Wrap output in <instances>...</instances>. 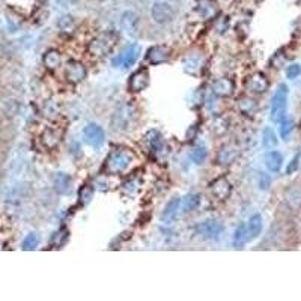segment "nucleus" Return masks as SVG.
<instances>
[{
    "instance_id": "obj_1",
    "label": "nucleus",
    "mask_w": 301,
    "mask_h": 301,
    "mask_svg": "<svg viewBox=\"0 0 301 301\" xmlns=\"http://www.w3.org/2000/svg\"><path fill=\"white\" fill-rule=\"evenodd\" d=\"M288 96H289V88L285 83H280L277 86V90L274 92L271 98L270 119L272 122H280L285 118L286 107H288Z\"/></svg>"
},
{
    "instance_id": "obj_2",
    "label": "nucleus",
    "mask_w": 301,
    "mask_h": 301,
    "mask_svg": "<svg viewBox=\"0 0 301 301\" xmlns=\"http://www.w3.org/2000/svg\"><path fill=\"white\" fill-rule=\"evenodd\" d=\"M134 160V155L128 149H119L112 152L106 161V167L110 173H122L127 170Z\"/></svg>"
},
{
    "instance_id": "obj_3",
    "label": "nucleus",
    "mask_w": 301,
    "mask_h": 301,
    "mask_svg": "<svg viewBox=\"0 0 301 301\" xmlns=\"http://www.w3.org/2000/svg\"><path fill=\"white\" fill-rule=\"evenodd\" d=\"M134 118H136L134 107L131 104H123L113 113L112 125H113V128L118 131H127L131 128L130 125L133 123Z\"/></svg>"
},
{
    "instance_id": "obj_4",
    "label": "nucleus",
    "mask_w": 301,
    "mask_h": 301,
    "mask_svg": "<svg viewBox=\"0 0 301 301\" xmlns=\"http://www.w3.org/2000/svg\"><path fill=\"white\" fill-rule=\"evenodd\" d=\"M140 47L137 44H130L120 55L112 59V65L115 68H131L139 59Z\"/></svg>"
},
{
    "instance_id": "obj_5",
    "label": "nucleus",
    "mask_w": 301,
    "mask_h": 301,
    "mask_svg": "<svg viewBox=\"0 0 301 301\" xmlns=\"http://www.w3.org/2000/svg\"><path fill=\"white\" fill-rule=\"evenodd\" d=\"M83 139L89 146L99 148V146H103V143L106 140V133H104V130L101 127H99V125L88 123L85 127V130H83Z\"/></svg>"
},
{
    "instance_id": "obj_6",
    "label": "nucleus",
    "mask_w": 301,
    "mask_h": 301,
    "mask_svg": "<svg viewBox=\"0 0 301 301\" xmlns=\"http://www.w3.org/2000/svg\"><path fill=\"white\" fill-rule=\"evenodd\" d=\"M196 232L204 238L214 240L223 232V223L220 220H215V218L205 220L196 226Z\"/></svg>"
},
{
    "instance_id": "obj_7",
    "label": "nucleus",
    "mask_w": 301,
    "mask_h": 301,
    "mask_svg": "<svg viewBox=\"0 0 301 301\" xmlns=\"http://www.w3.org/2000/svg\"><path fill=\"white\" fill-rule=\"evenodd\" d=\"M150 12H152V18L158 24H166L175 17V11L167 2H155Z\"/></svg>"
},
{
    "instance_id": "obj_8",
    "label": "nucleus",
    "mask_w": 301,
    "mask_h": 301,
    "mask_svg": "<svg viewBox=\"0 0 301 301\" xmlns=\"http://www.w3.org/2000/svg\"><path fill=\"white\" fill-rule=\"evenodd\" d=\"M65 77L71 83H80L86 77V68L77 60H71L65 66Z\"/></svg>"
},
{
    "instance_id": "obj_9",
    "label": "nucleus",
    "mask_w": 301,
    "mask_h": 301,
    "mask_svg": "<svg viewBox=\"0 0 301 301\" xmlns=\"http://www.w3.org/2000/svg\"><path fill=\"white\" fill-rule=\"evenodd\" d=\"M148 85H149V72L146 68H140L131 75L128 88L131 92H142L148 88Z\"/></svg>"
},
{
    "instance_id": "obj_10",
    "label": "nucleus",
    "mask_w": 301,
    "mask_h": 301,
    "mask_svg": "<svg viewBox=\"0 0 301 301\" xmlns=\"http://www.w3.org/2000/svg\"><path fill=\"white\" fill-rule=\"evenodd\" d=\"M113 47V39L109 35H103L98 39L92 41L89 45V52L93 56H103L110 52V48Z\"/></svg>"
},
{
    "instance_id": "obj_11",
    "label": "nucleus",
    "mask_w": 301,
    "mask_h": 301,
    "mask_svg": "<svg viewBox=\"0 0 301 301\" xmlns=\"http://www.w3.org/2000/svg\"><path fill=\"white\" fill-rule=\"evenodd\" d=\"M170 56V50L164 45H155V47H150L146 53V60L152 65H158L163 63L169 59Z\"/></svg>"
},
{
    "instance_id": "obj_12",
    "label": "nucleus",
    "mask_w": 301,
    "mask_h": 301,
    "mask_svg": "<svg viewBox=\"0 0 301 301\" xmlns=\"http://www.w3.org/2000/svg\"><path fill=\"white\" fill-rule=\"evenodd\" d=\"M267 89H268V80H267V77H265L262 72L253 74L252 77L248 79V82H247V90L252 92V93L261 95V93H264Z\"/></svg>"
},
{
    "instance_id": "obj_13",
    "label": "nucleus",
    "mask_w": 301,
    "mask_h": 301,
    "mask_svg": "<svg viewBox=\"0 0 301 301\" xmlns=\"http://www.w3.org/2000/svg\"><path fill=\"white\" fill-rule=\"evenodd\" d=\"M211 191H212V194L217 199L223 200V199H228L229 197V194L232 191V185H231V182L226 180L224 177H220V178H217L211 184Z\"/></svg>"
},
{
    "instance_id": "obj_14",
    "label": "nucleus",
    "mask_w": 301,
    "mask_h": 301,
    "mask_svg": "<svg viewBox=\"0 0 301 301\" xmlns=\"http://www.w3.org/2000/svg\"><path fill=\"white\" fill-rule=\"evenodd\" d=\"M180 207H181V200L180 199H172L170 202L164 207V210H163V212L160 215V220L163 223H172L178 215Z\"/></svg>"
},
{
    "instance_id": "obj_15",
    "label": "nucleus",
    "mask_w": 301,
    "mask_h": 301,
    "mask_svg": "<svg viewBox=\"0 0 301 301\" xmlns=\"http://www.w3.org/2000/svg\"><path fill=\"white\" fill-rule=\"evenodd\" d=\"M265 166L272 173L280 172V169L283 166V155L279 152V150H270V152H267V155H265Z\"/></svg>"
},
{
    "instance_id": "obj_16",
    "label": "nucleus",
    "mask_w": 301,
    "mask_h": 301,
    "mask_svg": "<svg viewBox=\"0 0 301 301\" xmlns=\"http://www.w3.org/2000/svg\"><path fill=\"white\" fill-rule=\"evenodd\" d=\"M145 142L152 152H160L163 149V136L158 130H149L145 134Z\"/></svg>"
},
{
    "instance_id": "obj_17",
    "label": "nucleus",
    "mask_w": 301,
    "mask_h": 301,
    "mask_svg": "<svg viewBox=\"0 0 301 301\" xmlns=\"http://www.w3.org/2000/svg\"><path fill=\"white\" fill-rule=\"evenodd\" d=\"M238 157V149L234 145H224L218 150L217 160L220 164H231Z\"/></svg>"
},
{
    "instance_id": "obj_18",
    "label": "nucleus",
    "mask_w": 301,
    "mask_h": 301,
    "mask_svg": "<svg viewBox=\"0 0 301 301\" xmlns=\"http://www.w3.org/2000/svg\"><path fill=\"white\" fill-rule=\"evenodd\" d=\"M212 92L218 96H229L234 92V82L231 79H218L212 85Z\"/></svg>"
},
{
    "instance_id": "obj_19",
    "label": "nucleus",
    "mask_w": 301,
    "mask_h": 301,
    "mask_svg": "<svg viewBox=\"0 0 301 301\" xmlns=\"http://www.w3.org/2000/svg\"><path fill=\"white\" fill-rule=\"evenodd\" d=\"M262 226H264V223H262V217H261L259 214H255V215L250 217V220H248V223H247V229H248V238H250V241L255 240V238H258V237L261 235V232H262Z\"/></svg>"
},
{
    "instance_id": "obj_20",
    "label": "nucleus",
    "mask_w": 301,
    "mask_h": 301,
    "mask_svg": "<svg viewBox=\"0 0 301 301\" xmlns=\"http://www.w3.org/2000/svg\"><path fill=\"white\" fill-rule=\"evenodd\" d=\"M72 187V180L69 175L66 173H58L55 177V190L59 193V194H66L69 193Z\"/></svg>"
},
{
    "instance_id": "obj_21",
    "label": "nucleus",
    "mask_w": 301,
    "mask_h": 301,
    "mask_svg": "<svg viewBox=\"0 0 301 301\" xmlns=\"http://www.w3.org/2000/svg\"><path fill=\"white\" fill-rule=\"evenodd\" d=\"M250 241L248 238V229H247V224L241 223L238 228L235 229V234H234V247L237 250H241L244 248V245Z\"/></svg>"
},
{
    "instance_id": "obj_22",
    "label": "nucleus",
    "mask_w": 301,
    "mask_h": 301,
    "mask_svg": "<svg viewBox=\"0 0 301 301\" xmlns=\"http://www.w3.org/2000/svg\"><path fill=\"white\" fill-rule=\"evenodd\" d=\"M285 200L292 210L300 208L301 207V188L297 187V185L288 188L286 193H285Z\"/></svg>"
},
{
    "instance_id": "obj_23",
    "label": "nucleus",
    "mask_w": 301,
    "mask_h": 301,
    "mask_svg": "<svg viewBox=\"0 0 301 301\" xmlns=\"http://www.w3.org/2000/svg\"><path fill=\"white\" fill-rule=\"evenodd\" d=\"M199 204H200V196L196 193H190L181 200V210L184 212H191L199 207Z\"/></svg>"
},
{
    "instance_id": "obj_24",
    "label": "nucleus",
    "mask_w": 301,
    "mask_h": 301,
    "mask_svg": "<svg viewBox=\"0 0 301 301\" xmlns=\"http://www.w3.org/2000/svg\"><path fill=\"white\" fill-rule=\"evenodd\" d=\"M60 140V133L56 131L55 128H47L44 133H42V143L47 146V148H55Z\"/></svg>"
},
{
    "instance_id": "obj_25",
    "label": "nucleus",
    "mask_w": 301,
    "mask_h": 301,
    "mask_svg": "<svg viewBox=\"0 0 301 301\" xmlns=\"http://www.w3.org/2000/svg\"><path fill=\"white\" fill-rule=\"evenodd\" d=\"M60 62H62V58L56 50H48V52L44 55V65L48 69H56L60 65Z\"/></svg>"
},
{
    "instance_id": "obj_26",
    "label": "nucleus",
    "mask_w": 301,
    "mask_h": 301,
    "mask_svg": "<svg viewBox=\"0 0 301 301\" xmlns=\"http://www.w3.org/2000/svg\"><path fill=\"white\" fill-rule=\"evenodd\" d=\"M182 65H184V69L188 74H196L199 71V66H200V58L194 56V55H190L182 60Z\"/></svg>"
},
{
    "instance_id": "obj_27",
    "label": "nucleus",
    "mask_w": 301,
    "mask_h": 301,
    "mask_svg": "<svg viewBox=\"0 0 301 301\" xmlns=\"http://www.w3.org/2000/svg\"><path fill=\"white\" fill-rule=\"evenodd\" d=\"M279 123H280V137H282L283 140H288L289 136H291L292 131H294V120L285 116Z\"/></svg>"
},
{
    "instance_id": "obj_28",
    "label": "nucleus",
    "mask_w": 301,
    "mask_h": 301,
    "mask_svg": "<svg viewBox=\"0 0 301 301\" xmlns=\"http://www.w3.org/2000/svg\"><path fill=\"white\" fill-rule=\"evenodd\" d=\"M262 143H264V146L265 148H274L275 145L279 143V140H277V136H275V133L271 130V128H265L264 130V133H262Z\"/></svg>"
},
{
    "instance_id": "obj_29",
    "label": "nucleus",
    "mask_w": 301,
    "mask_h": 301,
    "mask_svg": "<svg viewBox=\"0 0 301 301\" xmlns=\"http://www.w3.org/2000/svg\"><path fill=\"white\" fill-rule=\"evenodd\" d=\"M58 26H59V29H60L62 32L71 33V32L74 30V28H75V23H74L72 17L63 15V17H60V20H59V23H58Z\"/></svg>"
},
{
    "instance_id": "obj_30",
    "label": "nucleus",
    "mask_w": 301,
    "mask_h": 301,
    "mask_svg": "<svg viewBox=\"0 0 301 301\" xmlns=\"http://www.w3.org/2000/svg\"><path fill=\"white\" fill-rule=\"evenodd\" d=\"M39 244V237L38 234H29L26 238L23 240V244H21V248L23 250H35Z\"/></svg>"
},
{
    "instance_id": "obj_31",
    "label": "nucleus",
    "mask_w": 301,
    "mask_h": 301,
    "mask_svg": "<svg viewBox=\"0 0 301 301\" xmlns=\"http://www.w3.org/2000/svg\"><path fill=\"white\" fill-rule=\"evenodd\" d=\"M207 158V149L204 146H196L193 150H191V160L196 163V164H202Z\"/></svg>"
},
{
    "instance_id": "obj_32",
    "label": "nucleus",
    "mask_w": 301,
    "mask_h": 301,
    "mask_svg": "<svg viewBox=\"0 0 301 301\" xmlns=\"http://www.w3.org/2000/svg\"><path fill=\"white\" fill-rule=\"evenodd\" d=\"M136 21H137V15L134 12H125L122 17V23H123V26L128 29V32H134Z\"/></svg>"
},
{
    "instance_id": "obj_33",
    "label": "nucleus",
    "mask_w": 301,
    "mask_h": 301,
    "mask_svg": "<svg viewBox=\"0 0 301 301\" xmlns=\"http://www.w3.org/2000/svg\"><path fill=\"white\" fill-rule=\"evenodd\" d=\"M92 197H93V188L90 187V185H85V187H82L80 188V191H79V199H80V202L82 204H89L90 200H92Z\"/></svg>"
},
{
    "instance_id": "obj_34",
    "label": "nucleus",
    "mask_w": 301,
    "mask_h": 301,
    "mask_svg": "<svg viewBox=\"0 0 301 301\" xmlns=\"http://www.w3.org/2000/svg\"><path fill=\"white\" fill-rule=\"evenodd\" d=\"M240 109H241L242 113L250 115L256 109V103L253 101V99H250V98H242V99H240Z\"/></svg>"
},
{
    "instance_id": "obj_35",
    "label": "nucleus",
    "mask_w": 301,
    "mask_h": 301,
    "mask_svg": "<svg viewBox=\"0 0 301 301\" xmlns=\"http://www.w3.org/2000/svg\"><path fill=\"white\" fill-rule=\"evenodd\" d=\"M258 187L262 190V191H267L270 187H271V177L265 172H259L258 175Z\"/></svg>"
},
{
    "instance_id": "obj_36",
    "label": "nucleus",
    "mask_w": 301,
    "mask_h": 301,
    "mask_svg": "<svg viewBox=\"0 0 301 301\" xmlns=\"http://www.w3.org/2000/svg\"><path fill=\"white\" fill-rule=\"evenodd\" d=\"M300 74H301V66L298 63H294V65L288 66V69H286V77L291 79V80L297 79Z\"/></svg>"
},
{
    "instance_id": "obj_37",
    "label": "nucleus",
    "mask_w": 301,
    "mask_h": 301,
    "mask_svg": "<svg viewBox=\"0 0 301 301\" xmlns=\"http://www.w3.org/2000/svg\"><path fill=\"white\" fill-rule=\"evenodd\" d=\"M298 166H300V154H297V155L289 161V164H288V167H286V173H288V175H292L294 172H297Z\"/></svg>"
},
{
    "instance_id": "obj_38",
    "label": "nucleus",
    "mask_w": 301,
    "mask_h": 301,
    "mask_svg": "<svg viewBox=\"0 0 301 301\" xmlns=\"http://www.w3.org/2000/svg\"><path fill=\"white\" fill-rule=\"evenodd\" d=\"M39 2H44V0H39Z\"/></svg>"
},
{
    "instance_id": "obj_39",
    "label": "nucleus",
    "mask_w": 301,
    "mask_h": 301,
    "mask_svg": "<svg viewBox=\"0 0 301 301\" xmlns=\"http://www.w3.org/2000/svg\"><path fill=\"white\" fill-rule=\"evenodd\" d=\"M300 125H301V120H300Z\"/></svg>"
}]
</instances>
